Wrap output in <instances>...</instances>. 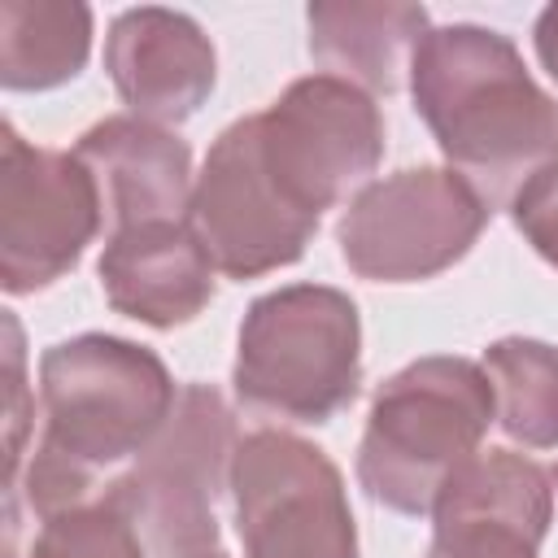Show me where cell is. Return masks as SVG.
<instances>
[{"label":"cell","instance_id":"cell-2","mask_svg":"<svg viewBox=\"0 0 558 558\" xmlns=\"http://www.w3.org/2000/svg\"><path fill=\"white\" fill-rule=\"evenodd\" d=\"M410 96L449 170L488 209H510L541 170L558 166V100L501 31L475 22L427 31L410 65Z\"/></svg>","mask_w":558,"mask_h":558},{"label":"cell","instance_id":"cell-8","mask_svg":"<svg viewBox=\"0 0 558 558\" xmlns=\"http://www.w3.org/2000/svg\"><path fill=\"white\" fill-rule=\"evenodd\" d=\"M231 501L244 558H357L344 480L296 432L262 427L235 445Z\"/></svg>","mask_w":558,"mask_h":558},{"label":"cell","instance_id":"cell-12","mask_svg":"<svg viewBox=\"0 0 558 558\" xmlns=\"http://www.w3.org/2000/svg\"><path fill=\"white\" fill-rule=\"evenodd\" d=\"M74 157L96 179L109 235L148 222H183L196 179L192 153L170 126L118 113L87 126L74 144Z\"/></svg>","mask_w":558,"mask_h":558},{"label":"cell","instance_id":"cell-1","mask_svg":"<svg viewBox=\"0 0 558 558\" xmlns=\"http://www.w3.org/2000/svg\"><path fill=\"white\" fill-rule=\"evenodd\" d=\"M174 401V379L153 349L105 331L57 340L39 357V440L4 471L9 536L22 527V514L44 523L92 501L96 475L140 458Z\"/></svg>","mask_w":558,"mask_h":558},{"label":"cell","instance_id":"cell-13","mask_svg":"<svg viewBox=\"0 0 558 558\" xmlns=\"http://www.w3.org/2000/svg\"><path fill=\"white\" fill-rule=\"evenodd\" d=\"M96 275L118 314L157 331L192 323L214 301V262L187 218L109 235Z\"/></svg>","mask_w":558,"mask_h":558},{"label":"cell","instance_id":"cell-15","mask_svg":"<svg viewBox=\"0 0 558 558\" xmlns=\"http://www.w3.org/2000/svg\"><path fill=\"white\" fill-rule=\"evenodd\" d=\"M554 480L523 453H475L440 493L432 519L436 532H488L514 536L541 549L554 519Z\"/></svg>","mask_w":558,"mask_h":558},{"label":"cell","instance_id":"cell-22","mask_svg":"<svg viewBox=\"0 0 558 558\" xmlns=\"http://www.w3.org/2000/svg\"><path fill=\"white\" fill-rule=\"evenodd\" d=\"M192 558H227L222 549H205V554H192Z\"/></svg>","mask_w":558,"mask_h":558},{"label":"cell","instance_id":"cell-21","mask_svg":"<svg viewBox=\"0 0 558 558\" xmlns=\"http://www.w3.org/2000/svg\"><path fill=\"white\" fill-rule=\"evenodd\" d=\"M532 44H536V57L545 65V74L558 83V4H545L536 13V26H532Z\"/></svg>","mask_w":558,"mask_h":558},{"label":"cell","instance_id":"cell-7","mask_svg":"<svg viewBox=\"0 0 558 558\" xmlns=\"http://www.w3.org/2000/svg\"><path fill=\"white\" fill-rule=\"evenodd\" d=\"M488 205L449 166H410L362 187L340 227V257L371 283H418L471 253Z\"/></svg>","mask_w":558,"mask_h":558},{"label":"cell","instance_id":"cell-3","mask_svg":"<svg viewBox=\"0 0 558 558\" xmlns=\"http://www.w3.org/2000/svg\"><path fill=\"white\" fill-rule=\"evenodd\" d=\"M493 418V384L480 362L418 357L375 388L357 445V484L397 514H432L449 480L480 453Z\"/></svg>","mask_w":558,"mask_h":558},{"label":"cell","instance_id":"cell-6","mask_svg":"<svg viewBox=\"0 0 558 558\" xmlns=\"http://www.w3.org/2000/svg\"><path fill=\"white\" fill-rule=\"evenodd\" d=\"M253 122L266 174L310 218H323V209L349 201V192L371 187V174L384 161L379 105L336 74L288 83L275 105L253 113Z\"/></svg>","mask_w":558,"mask_h":558},{"label":"cell","instance_id":"cell-5","mask_svg":"<svg viewBox=\"0 0 558 558\" xmlns=\"http://www.w3.org/2000/svg\"><path fill=\"white\" fill-rule=\"evenodd\" d=\"M235 414L214 384H187L135 458V466L105 493L131 514L148 558H192L218 549V497L231 488Z\"/></svg>","mask_w":558,"mask_h":558},{"label":"cell","instance_id":"cell-16","mask_svg":"<svg viewBox=\"0 0 558 558\" xmlns=\"http://www.w3.org/2000/svg\"><path fill=\"white\" fill-rule=\"evenodd\" d=\"M92 9L74 0L0 4V83L9 92H52L87 65Z\"/></svg>","mask_w":558,"mask_h":558},{"label":"cell","instance_id":"cell-19","mask_svg":"<svg viewBox=\"0 0 558 558\" xmlns=\"http://www.w3.org/2000/svg\"><path fill=\"white\" fill-rule=\"evenodd\" d=\"M510 218L523 231V240L549 262L558 266V166L541 170L514 201H510Z\"/></svg>","mask_w":558,"mask_h":558},{"label":"cell","instance_id":"cell-9","mask_svg":"<svg viewBox=\"0 0 558 558\" xmlns=\"http://www.w3.org/2000/svg\"><path fill=\"white\" fill-rule=\"evenodd\" d=\"M105 205L74 153L26 144L0 126V283L9 296L39 292L70 275L100 235Z\"/></svg>","mask_w":558,"mask_h":558},{"label":"cell","instance_id":"cell-18","mask_svg":"<svg viewBox=\"0 0 558 558\" xmlns=\"http://www.w3.org/2000/svg\"><path fill=\"white\" fill-rule=\"evenodd\" d=\"M26 558H148L131 514L105 493L39 523Z\"/></svg>","mask_w":558,"mask_h":558},{"label":"cell","instance_id":"cell-10","mask_svg":"<svg viewBox=\"0 0 558 558\" xmlns=\"http://www.w3.org/2000/svg\"><path fill=\"white\" fill-rule=\"evenodd\" d=\"M187 222L205 244L214 270L227 279H257L301 262L318 218L301 214L266 174L257 153V122L235 118L205 153L192 187Z\"/></svg>","mask_w":558,"mask_h":558},{"label":"cell","instance_id":"cell-11","mask_svg":"<svg viewBox=\"0 0 558 558\" xmlns=\"http://www.w3.org/2000/svg\"><path fill=\"white\" fill-rule=\"evenodd\" d=\"M105 70L135 118L179 126L209 100L218 57L196 17L144 4L113 17L105 35Z\"/></svg>","mask_w":558,"mask_h":558},{"label":"cell","instance_id":"cell-17","mask_svg":"<svg viewBox=\"0 0 558 558\" xmlns=\"http://www.w3.org/2000/svg\"><path fill=\"white\" fill-rule=\"evenodd\" d=\"M497 423L527 449H558V349L527 336H506L484 349Z\"/></svg>","mask_w":558,"mask_h":558},{"label":"cell","instance_id":"cell-4","mask_svg":"<svg viewBox=\"0 0 558 558\" xmlns=\"http://www.w3.org/2000/svg\"><path fill=\"white\" fill-rule=\"evenodd\" d=\"M235 397L279 423H327L362 384L357 305L327 283H288L257 296L240 323Z\"/></svg>","mask_w":558,"mask_h":558},{"label":"cell","instance_id":"cell-23","mask_svg":"<svg viewBox=\"0 0 558 558\" xmlns=\"http://www.w3.org/2000/svg\"><path fill=\"white\" fill-rule=\"evenodd\" d=\"M549 480H554V484H558V466H554V471H549Z\"/></svg>","mask_w":558,"mask_h":558},{"label":"cell","instance_id":"cell-14","mask_svg":"<svg viewBox=\"0 0 558 558\" xmlns=\"http://www.w3.org/2000/svg\"><path fill=\"white\" fill-rule=\"evenodd\" d=\"M310 57L323 74H336L366 96H392L410 83L414 52L423 44L427 9L397 0H318L305 9Z\"/></svg>","mask_w":558,"mask_h":558},{"label":"cell","instance_id":"cell-20","mask_svg":"<svg viewBox=\"0 0 558 558\" xmlns=\"http://www.w3.org/2000/svg\"><path fill=\"white\" fill-rule=\"evenodd\" d=\"M427 558H536V545L510 536H432Z\"/></svg>","mask_w":558,"mask_h":558}]
</instances>
